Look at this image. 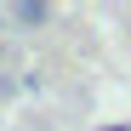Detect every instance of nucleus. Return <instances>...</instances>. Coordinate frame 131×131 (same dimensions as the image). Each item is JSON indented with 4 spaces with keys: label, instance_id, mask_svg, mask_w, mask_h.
I'll list each match as a JSON object with an SVG mask.
<instances>
[{
    "label": "nucleus",
    "instance_id": "obj_2",
    "mask_svg": "<svg viewBox=\"0 0 131 131\" xmlns=\"http://www.w3.org/2000/svg\"><path fill=\"white\" fill-rule=\"evenodd\" d=\"M114 131H120V125H114Z\"/></svg>",
    "mask_w": 131,
    "mask_h": 131
},
{
    "label": "nucleus",
    "instance_id": "obj_1",
    "mask_svg": "<svg viewBox=\"0 0 131 131\" xmlns=\"http://www.w3.org/2000/svg\"><path fill=\"white\" fill-rule=\"evenodd\" d=\"M12 17H17V23H23V29H40V23H46V6H40V0H17V6H12Z\"/></svg>",
    "mask_w": 131,
    "mask_h": 131
}]
</instances>
